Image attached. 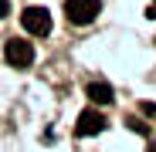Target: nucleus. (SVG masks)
<instances>
[{
	"label": "nucleus",
	"instance_id": "9",
	"mask_svg": "<svg viewBox=\"0 0 156 152\" xmlns=\"http://www.w3.org/2000/svg\"><path fill=\"white\" fill-rule=\"evenodd\" d=\"M153 10H156V7H153Z\"/></svg>",
	"mask_w": 156,
	"mask_h": 152
},
{
	"label": "nucleus",
	"instance_id": "3",
	"mask_svg": "<svg viewBox=\"0 0 156 152\" xmlns=\"http://www.w3.org/2000/svg\"><path fill=\"white\" fill-rule=\"evenodd\" d=\"M4 54H7V64H10V68H31V64H34V47H31V41H20V37L7 41Z\"/></svg>",
	"mask_w": 156,
	"mask_h": 152
},
{
	"label": "nucleus",
	"instance_id": "4",
	"mask_svg": "<svg viewBox=\"0 0 156 152\" xmlns=\"http://www.w3.org/2000/svg\"><path fill=\"white\" fill-rule=\"evenodd\" d=\"M102 129H105V118H102L95 108H85L82 115H78V125H75L78 135H98Z\"/></svg>",
	"mask_w": 156,
	"mask_h": 152
},
{
	"label": "nucleus",
	"instance_id": "2",
	"mask_svg": "<svg viewBox=\"0 0 156 152\" xmlns=\"http://www.w3.org/2000/svg\"><path fill=\"white\" fill-rule=\"evenodd\" d=\"M20 24H24V31L34 34V37L51 34V14H48V7H27L20 14Z\"/></svg>",
	"mask_w": 156,
	"mask_h": 152
},
{
	"label": "nucleus",
	"instance_id": "7",
	"mask_svg": "<svg viewBox=\"0 0 156 152\" xmlns=\"http://www.w3.org/2000/svg\"><path fill=\"white\" fill-rule=\"evenodd\" d=\"M7 14H10V4H7V0H0V20H4Z\"/></svg>",
	"mask_w": 156,
	"mask_h": 152
},
{
	"label": "nucleus",
	"instance_id": "8",
	"mask_svg": "<svg viewBox=\"0 0 156 152\" xmlns=\"http://www.w3.org/2000/svg\"><path fill=\"white\" fill-rule=\"evenodd\" d=\"M149 152H156V142H153V145H149Z\"/></svg>",
	"mask_w": 156,
	"mask_h": 152
},
{
	"label": "nucleus",
	"instance_id": "1",
	"mask_svg": "<svg viewBox=\"0 0 156 152\" xmlns=\"http://www.w3.org/2000/svg\"><path fill=\"white\" fill-rule=\"evenodd\" d=\"M102 4L98 0H65V17L71 24H78V27H85V24H92L98 17Z\"/></svg>",
	"mask_w": 156,
	"mask_h": 152
},
{
	"label": "nucleus",
	"instance_id": "6",
	"mask_svg": "<svg viewBox=\"0 0 156 152\" xmlns=\"http://www.w3.org/2000/svg\"><path fill=\"white\" fill-rule=\"evenodd\" d=\"M139 108H143V115H149V118H156V105H153V101H143Z\"/></svg>",
	"mask_w": 156,
	"mask_h": 152
},
{
	"label": "nucleus",
	"instance_id": "5",
	"mask_svg": "<svg viewBox=\"0 0 156 152\" xmlns=\"http://www.w3.org/2000/svg\"><path fill=\"white\" fill-rule=\"evenodd\" d=\"M85 95H88L92 101H98V105H112V101H115V95H112V88H109L105 81H88Z\"/></svg>",
	"mask_w": 156,
	"mask_h": 152
}]
</instances>
